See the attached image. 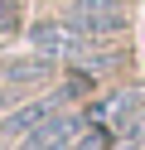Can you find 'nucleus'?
<instances>
[{
	"mask_svg": "<svg viewBox=\"0 0 145 150\" xmlns=\"http://www.w3.org/2000/svg\"><path fill=\"white\" fill-rule=\"evenodd\" d=\"M82 126H87V111H58L39 131H29L15 150H73L77 136H82Z\"/></svg>",
	"mask_w": 145,
	"mask_h": 150,
	"instance_id": "1",
	"label": "nucleus"
},
{
	"mask_svg": "<svg viewBox=\"0 0 145 150\" xmlns=\"http://www.w3.org/2000/svg\"><path fill=\"white\" fill-rule=\"evenodd\" d=\"M68 24L82 39L87 34H116V29H126V5L121 0H73Z\"/></svg>",
	"mask_w": 145,
	"mask_h": 150,
	"instance_id": "2",
	"label": "nucleus"
},
{
	"mask_svg": "<svg viewBox=\"0 0 145 150\" xmlns=\"http://www.w3.org/2000/svg\"><path fill=\"white\" fill-rule=\"evenodd\" d=\"M68 97H77L73 87L68 92H58V97H39V102H19L15 111H10L5 121H0V140H24L29 131H39L48 116H58V107H63Z\"/></svg>",
	"mask_w": 145,
	"mask_h": 150,
	"instance_id": "3",
	"label": "nucleus"
},
{
	"mask_svg": "<svg viewBox=\"0 0 145 150\" xmlns=\"http://www.w3.org/2000/svg\"><path fill=\"white\" fill-rule=\"evenodd\" d=\"M29 39H34V49L44 53V58H82L87 53V39L68 20H39L34 29H29Z\"/></svg>",
	"mask_w": 145,
	"mask_h": 150,
	"instance_id": "4",
	"label": "nucleus"
},
{
	"mask_svg": "<svg viewBox=\"0 0 145 150\" xmlns=\"http://www.w3.org/2000/svg\"><path fill=\"white\" fill-rule=\"evenodd\" d=\"M48 73H53V58H44V53H39V58H15V63L5 68V78L19 82V87H29V82H44Z\"/></svg>",
	"mask_w": 145,
	"mask_h": 150,
	"instance_id": "5",
	"label": "nucleus"
},
{
	"mask_svg": "<svg viewBox=\"0 0 145 150\" xmlns=\"http://www.w3.org/2000/svg\"><path fill=\"white\" fill-rule=\"evenodd\" d=\"M73 150H111V131H106V126H97V131H82Z\"/></svg>",
	"mask_w": 145,
	"mask_h": 150,
	"instance_id": "6",
	"label": "nucleus"
},
{
	"mask_svg": "<svg viewBox=\"0 0 145 150\" xmlns=\"http://www.w3.org/2000/svg\"><path fill=\"white\" fill-rule=\"evenodd\" d=\"M19 29V0H0V39Z\"/></svg>",
	"mask_w": 145,
	"mask_h": 150,
	"instance_id": "7",
	"label": "nucleus"
},
{
	"mask_svg": "<svg viewBox=\"0 0 145 150\" xmlns=\"http://www.w3.org/2000/svg\"><path fill=\"white\" fill-rule=\"evenodd\" d=\"M19 97V92H0V107H10V102H15Z\"/></svg>",
	"mask_w": 145,
	"mask_h": 150,
	"instance_id": "8",
	"label": "nucleus"
}]
</instances>
